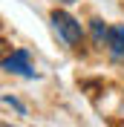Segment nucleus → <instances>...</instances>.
<instances>
[{
  "mask_svg": "<svg viewBox=\"0 0 124 127\" xmlns=\"http://www.w3.org/2000/svg\"><path fill=\"white\" fill-rule=\"evenodd\" d=\"M52 26H55V32L63 38L66 46H78V43L84 40V29H81V23H78L72 15L61 12V9H55V12H52Z\"/></svg>",
  "mask_w": 124,
  "mask_h": 127,
  "instance_id": "nucleus-1",
  "label": "nucleus"
},
{
  "mask_svg": "<svg viewBox=\"0 0 124 127\" xmlns=\"http://www.w3.org/2000/svg\"><path fill=\"white\" fill-rule=\"evenodd\" d=\"M3 69L12 75H23V78H38L35 66L29 64V52L26 49H15L9 58H3Z\"/></svg>",
  "mask_w": 124,
  "mask_h": 127,
  "instance_id": "nucleus-2",
  "label": "nucleus"
},
{
  "mask_svg": "<svg viewBox=\"0 0 124 127\" xmlns=\"http://www.w3.org/2000/svg\"><path fill=\"white\" fill-rule=\"evenodd\" d=\"M104 46H107V52L116 58V61H121V58H124V26H121V23L110 26V32H107V43H104Z\"/></svg>",
  "mask_w": 124,
  "mask_h": 127,
  "instance_id": "nucleus-3",
  "label": "nucleus"
},
{
  "mask_svg": "<svg viewBox=\"0 0 124 127\" xmlns=\"http://www.w3.org/2000/svg\"><path fill=\"white\" fill-rule=\"evenodd\" d=\"M107 32H110V26H104V20H90V35H93V43L95 46H104L107 43Z\"/></svg>",
  "mask_w": 124,
  "mask_h": 127,
  "instance_id": "nucleus-4",
  "label": "nucleus"
},
{
  "mask_svg": "<svg viewBox=\"0 0 124 127\" xmlns=\"http://www.w3.org/2000/svg\"><path fill=\"white\" fill-rule=\"evenodd\" d=\"M3 104H6V107H12V110H17V113H20V116H26V107H23V104H20V101H17V98H15V95H3Z\"/></svg>",
  "mask_w": 124,
  "mask_h": 127,
  "instance_id": "nucleus-5",
  "label": "nucleus"
},
{
  "mask_svg": "<svg viewBox=\"0 0 124 127\" xmlns=\"http://www.w3.org/2000/svg\"><path fill=\"white\" fill-rule=\"evenodd\" d=\"M61 3H66V6H72V3H78V0H61Z\"/></svg>",
  "mask_w": 124,
  "mask_h": 127,
  "instance_id": "nucleus-6",
  "label": "nucleus"
}]
</instances>
